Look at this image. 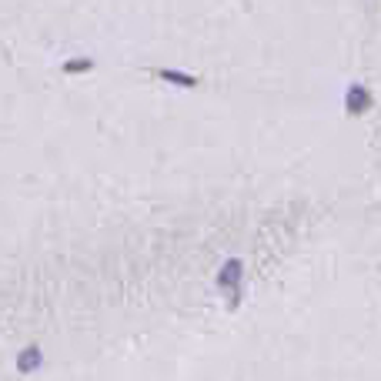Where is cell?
I'll return each mask as SVG.
<instances>
[{
	"mask_svg": "<svg viewBox=\"0 0 381 381\" xmlns=\"http://www.w3.org/2000/svg\"><path fill=\"white\" fill-rule=\"evenodd\" d=\"M291 181L271 110L171 100L137 77L80 88L0 37V348L51 318L177 315L144 301V271L171 264L167 244L194 248L288 197Z\"/></svg>",
	"mask_w": 381,
	"mask_h": 381,
	"instance_id": "1",
	"label": "cell"
},
{
	"mask_svg": "<svg viewBox=\"0 0 381 381\" xmlns=\"http://www.w3.org/2000/svg\"><path fill=\"white\" fill-rule=\"evenodd\" d=\"M0 37L127 77L191 74L214 94L288 104L368 47L361 0H0Z\"/></svg>",
	"mask_w": 381,
	"mask_h": 381,
	"instance_id": "2",
	"label": "cell"
}]
</instances>
